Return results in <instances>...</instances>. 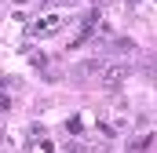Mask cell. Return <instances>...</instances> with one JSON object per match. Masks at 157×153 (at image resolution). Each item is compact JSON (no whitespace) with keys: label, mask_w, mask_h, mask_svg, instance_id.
Here are the masks:
<instances>
[{"label":"cell","mask_w":157,"mask_h":153,"mask_svg":"<svg viewBox=\"0 0 157 153\" xmlns=\"http://www.w3.org/2000/svg\"><path fill=\"white\" fill-rule=\"evenodd\" d=\"M59 26H62V18H55V15H51L48 22H33V26H29V33L37 37V33H51V29H59Z\"/></svg>","instance_id":"obj_1"}]
</instances>
